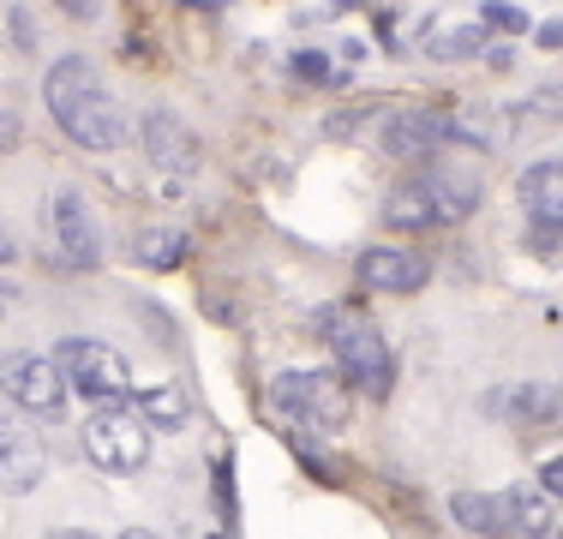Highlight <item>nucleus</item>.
<instances>
[{"mask_svg": "<svg viewBox=\"0 0 563 539\" xmlns=\"http://www.w3.org/2000/svg\"><path fill=\"white\" fill-rule=\"evenodd\" d=\"M504 408L516 414V420H552V414H563V402L552 396L545 384H521V389H504Z\"/></svg>", "mask_w": 563, "mask_h": 539, "instance_id": "f3484780", "label": "nucleus"}, {"mask_svg": "<svg viewBox=\"0 0 563 539\" xmlns=\"http://www.w3.org/2000/svg\"><path fill=\"white\" fill-rule=\"evenodd\" d=\"M479 48H486V24H462V31L432 36V61H467Z\"/></svg>", "mask_w": 563, "mask_h": 539, "instance_id": "a211bd4d", "label": "nucleus"}, {"mask_svg": "<svg viewBox=\"0 0 563 539\" xmlns=\"http://www.w3.org/2000/svg\"><path fill=\"white\" fill-rule=\"evenodd\" d=\"M294 73H300L306 85H330V78H336V66H330L324 54H294Z\"/></svg>", "mask_w": 563, "mask_h": 539, "instance_id": "412c9836", "label": "nucleus"}, {"mask_svg": "<svg viewBox=\"0 0 563 539\" xmlns=\"http://www.w3.org/2000/svg\"><path fill=\"white\" fill-rule=\"evenodd\" d=\"M540 485H545L552 497H563V455H552V462L540 468Z\"/></svg>", "mask_w": 563, "mask_h": 539, "instance_id": "4be33fe9", "label": "nucleus"}, {"mask_svg": "<svg viewBox=\"0 0 563 539\" xmlns=\"http://www.w3.org/2000/svg\"><path fill=\"white\" fill-rule=\"evenodd\" d=\"M78 443H85L90 468H102V474H139L151 462V426L132 408H97L85 420V438Z\"/></svg>", "mask_w": 563, "mask_h": 539, "instance_id": "20e7f679", "label": "nucleus"}, {"mask_svg": "<svg viewBox=\"0 0 563 539\" xmlns=\"http://www.w3.org/2000/svg\"><path fill=\"white\" fill-rule=\"evenodd\" d=\"M7 300H12V294H7V288H0V306H7Z\"/></svg>", "mask_w": 563, "mask_h": 539, "instance_id": "bb28decb", "label": "nucleus"}, {"mask_svg": "<svg viewBox=\"0 0 563 539\" xmlns=\"http://www.w3.org/2000/svg\"><path fill=\"white\" fill-rule=\"evenodd\" d=\"M0 396H7L19 414H31V420H60L73 384H66V372L55 366V360L12 354V360H0Z\"/></svg>", "mask_w": 563, "mask_h": 539, "instance_id": "423d86ee", "label": "nucleus"}, {"mask_svg": "<svg viewBox=\"0 0 563 539\" xmlns=\"http://www.w3.org/2000/svg\"><path fill=\"white\" fill-rule=\"evenodd\" d=\"M558 402H563V389H558Z\"/></svg>", "mask_w": 563, "mask_h": 539, "instance_id": "c85d7f7f", "label": "nucleus"}, {"mask_svg": "<svg viewBox=\"0 0 563 539\" xmlns=\"http://www.w3.org/2000/svg\"><path fill=\"white\" fill-rule=\"evenodd\" d=\"M180 252H186V234H144L139 240V258L151 270H174V264H180Z\"/></svg>", "mask_w": 563, "mask_h": 539, "instance_id": "6ab92c4d", "label": "nucleus"}, {"mask_svg": "<svg viewBox=\"0 0 563 539\" xmlns=\"http://www.w3.org/2000/svg\"><path fill=\"white\" fill-rule=\"evenodd\" d=\"M144 151H151L156 168H174V174H192L198 168V139L186 132L180 114H168V108L144 114Z\"/></svg>", "mask_w": 563, "mask_h": 539, "instance_id": "9b49d317", "label": "nucleus"}, {"mask_svg": "<svg viewBox=\"0 0 563 539\" xmlns=\"http://www.w3.org/2000/svg\"><path fill=\"white\" fill-rule=\"evenodd\" d=\"M504 497V521H509V534H521V539H545V534H558V509H552V492H545L540 480H521V485H509Z\"/></svg>", "mask_w": 563, "mask_h": 539, "instance_id": "4468645a", "label": "nucleus"}, {"mask_svg": "<svg viewBox=\"0 0 563 539\" xmlns=\"http://www.w3.org/2000/svg\"><path fill=\"white\" fill-rule=\"evenodd\" d=\"M205 539H222V534H205Z\"/></svg>", "mask_w": 563, "mask_h": 539, "instance_id": "cd10ccee", "label": "nucleus"}, {"mask_svg": "<svg viewBox=\"0 0 563 539\" xmlns=\"http://www.w3.org/2000/svg\"><path fill=\"white\" fill-rule=\"evenodd\" d=\"M540 43H545V48H563V24H545V31H540Z\"/></svg>", "mask_w": 563, "mask_h": 539, "instance_id": "b1692460", "label": "nucleus"}, {"mask_svg": "<svg viewBox=\"0 0 563 539\" xmlns=\"http://www.w3.org/2000/svg\"><path fill=\"white\" fill-rule=\"evenodd\" d=\"M450 516L462 521L467 534H479V539H509L504 497H492V492H455L450 497Z\"/></svg>", "mask_w": 563, "mask_h": 539, "instance_id": "2eb2a0df", "label": "nucleus"}, {"mask_svg": "<svg viewBox=\"0 0 563 539\" xmlns=\"http://www.w3.org/2000/svg\"><path fill=\"white\" fill-rule=\"evenodd\" d=\"M139 420L151 426V431H180L186 426V396L174 384L144 389V396H139Z\"/></svg>", "mask_w": 563, "mask_h": 539, "instance_id": "dca6fc26", "label": "nucleus"}, {"mask_svg": "<svg viewBox=\"0 0 563 539\" xmlns=\"http://www.w3.org/2000/svg\"><path fill=\"white\" fill-rule=\"evenodd\" d=\"M55 7L66 12V19H90V0H55Z\"/></svg>", "mask_w": 563, "mask_h": 539, "instance_id": "5701e85b", "label": "nucleus"}, {"mask_svg": "<svg viewBox=\"0 0 563 539\" xmlns=\"http://www.w3.org/2000/svg\"><path fill=\"white\" fill-rule=\"evenodd\" d=\"M479 12H486L479 24H492V31H528V12H521V7H509V0H486Z\"/></svg>", "mask_w": 563, "mask_h": 539, "instance_id": "aec40b11", "label": "nucleus"}, {"mask_svg": "<svg viewBox=\"0 0 563 539\" xmlns=\"http://www.w3.org/2000/svg\"><path fill=\"white\" fill-rule=\"evenodd\" d=\"M347 396H354V389L330 372H282L271 384L276 414H288V420H300V426H342Z\"/></svg>", "mask_w": 563, "mask_h": 539, "instance_id": "0eeeda50", "label": "nucleus"}, {"mask_svg": "<svg viewBox=\"0 0 563 539\" xmlns=\"http://www.w3.org/2000/svg\"><path fill=\"white\" fill-rule=\"evenodd\" d=\"M372 139H378L384 156H438V151H450V144H467L474 127L438 114V108H390V114L372 127Z\"/></svg>", "mask_w": 563, "mask_h": 539, "instance_id": "39448f33", "label": "nucleus"}, {"mask_svg": "<svg viewBox=\"0 0 563 539\" xmlns=\"http://www.w3.org/2000/svg\"><path fill=\"white\" fill-rule=\"evenodd\" d=\"M120 539H156L151 528H126V534H120Z\"/></svg>", "mask_w": 563, "mask_h": 539, "instance_id": "a878e982", "label": "nucleus"}, {"mask_svg": "<svg viewBox=\"0 0 563 539\" xmlns=\"http://www.w3.org/2000/svg\"><path fill=\"white\" fill-rule=\"evenodd\" d=\"M43 480V443L19 414L0 408V492H31Z\"/></svg>", "mask_w": 563, "mask_h": 539, "instance_id": "1a4fd4ad", "label": "nucleus"}, {"mask_svg": "<svg viewBox=\"0 0 563 539\" xmlns=\"http://www.w3.org/2000/svg\"><path fill=\"white\" fill-rule=\"evenodd\" d=\"M55 234H60L66 264L90 270V264L102 258V234H97V222H90V210H85V198H78V193H60L55 198Z\"/></svg>", "mask_w": 563, "mask_h": 539, "instance_id": "ddd939ff", "label": "nucleus"}, {"mask_svg": "<svg viewBox=\"0 0 563 539\" xmlns=\"http://www.w3.org/2000/svg\"><path fill=\"white\" fill-rule=\"evenodd\" d=\"M43 102L78 151H114V144L126 139V108L114 102V90L102 85V73L85 54H60V61L48 66Z\"/></svg>", "mask_w": 563, "mask_h": 539, "instance_id": "f257e3e1", "label": "nucleus"}, {"mask_svg": "<svg viewBox=\"0 0 563 539\" xmlns=\"http://www.w3.org/2000/svg\"><path fill=\"white\" fill-rule=\"evenodd\" d=\"M7 258H19V252H12V234L0 228V264H7Z\"/></svg>", "mask_w": 563, "mask_h": 539, "instance_id": "393cba45", "label": "nucleus"}, {"mask_svg": "<svg viewBox=\"0 0 563 539\" xmlns=\"http://www.w3.org/2000/svg\"><path fill=\"white\" fill-rule=\"evenodd\" d=\"M558 539H563V528H558Z\"/></svg>", "mask_w": 563, "mask_h": 539, "instance_id": "c756f323", "label": "nucleus"}, {"mask_svg": "<svg viewBox=\"0 0 563 539\" xmlns=\"http://www.w3.org/2000/svg\"><path fill=\"white\" fill-rule=\"evenodd\" d=\"M420 193H426V205H432V222H462V216L479 210V180L462 168H444V162L420 174Z\"/></svg>", "mask_w": 563, "mask_h": 539, "instance_id": "f8f14e48", "label": "nucleus"}, {"mask_svg": "<svg viewBox=\"0 0 563 539\" xmlns=\"http://www.w3.org/2000/svg\"><path fill=\"white\" fill-rule=\"evenodd\" d=\"M330 354H336V377L354 396H384L390 389V348H384L378 323H372L360 306H336L324 318Z\"/></svg>", "mask_w": 563, "mask_h": 539, "instance_id": "f03ea898", "label": "nucleus"}, {"mask_svg": "<svg viewBox=\"0 0 563 539\" xmlns=\"http://www.w3.org/2000/svg\"><path fill=\"white\" fill-rule=\"evenodd\" d=\"M516 198L528 210V222L540 228V246L563 240V162H533L516 180Z\"/></svg>", "mask_w": 563, "mask_h": 539, "instance_id": "6e6552de", "label": "nucleus"}, {"mask_svg": "<svg viewBox=\"0 0 563 539\" xmlns=\"http://www.w3.org/2000/svg\"><path fill=\"white\" fill-rule=\"evenodd\" d=\"M426 276H432V264H426V252H408V246H372L360 252V282L378 294H413L426 288Z\"/></svg>", "mask_w": 563, "mask_h": 539, "instance_id": "9d476101", "label": "nucleus"}, {"mask_svg": "<svg viewBox=\"0 0 563 539\" xmlns=\"http://www.w3.org/2000/svg\"><path fill=\"white\" fill-rule=\"evenodd\" d=\"M55 366L66 372L73 396H85L90 408H132V366L114 354L109 342H90V336H66Z\"/></svg>", "mask_w": 563, "mask_h": 539, "instance_id": "7ed1b4c3", "label": "nucleus"}]
</instances>
